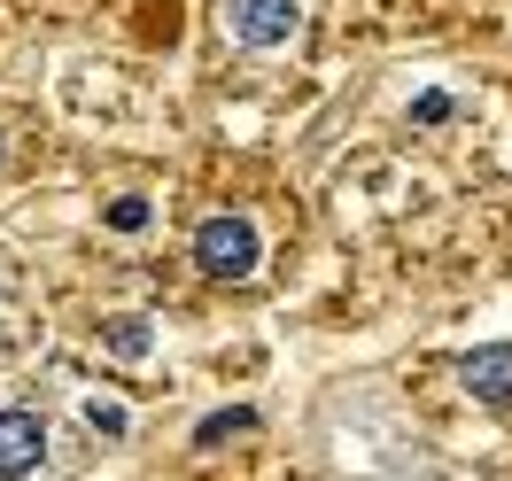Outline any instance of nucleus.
Returning a JSON list of instances; mask_svg holds the SVG:
<instances>
[{"label": "nucleus", "instance_id": "423d86ee", "mask_svg": "<svg viewBox=\"0 0 512 481\" xmlns=\"http://www.w3.org/2000/svg\"><path fill=\"white\" fill-rule=\"evenodd\" d=\"M249 427H256V412H249V404H233V412H210V419H202V427H194V443L210 450V443H225V435H249Z\"/></svg>", "mask_w": 512, "mask_h": 481}, {"label": "nucleus", "instance_id": "f03ea898", "mask_svg": "<svg viewBox=\"0 0 512 481\" xmlns=\"http://www.w3.org/2000/svg\"><path fill=\"white\" fill-rule=\"evenodd\" d=\"M225 24L241 47H288L303 32V0H225Z\"/></svg>", "mask_w": 512, "mask_h": 481}, {"label": "nucleus", "instance_id": "0eeeda50", "mask_svg": "<svg viewBox=\"0 0 512 481\" xmlns=\"http://www.w3.org/2000/svg\"><path fill=\"white\" fill-rule=\"evenodd\" d=\"M109 225H117V233H140V225H148V202H140V194H117V202H109Z\"/></svg>", "mask_w": 512, "mask_h": 481}, {"label": "nucleus", "instance_id": "7ed1b4c3", "mask_svg": "<svg viewBox=\"0 0 512 481\" xmlns=\"http://www.w3.org/2000/svg\"><path fill=\"white\" fill-rule=\"evenodd\" d=\"M39 450H47L39 412H0V481H24L39 466Z\"/></svg>", "mask_w": 512, "mask_h": 481}, {"label": "nucleus", "instance_id": "f257e3e1", "mask_svg": "<svg viewBox=\"0 0 512 481\" xmlns=\"http://www.w3.org/2000/svg\"><path fill=\"white\" fill-rule=\"evenodd\" d=\"M256 257H264V241H256L249 218H202V233H194V264H202L210 280H249Z\"/></svg>", "mask_w": 512, "mask_h": 481}, {"label": "nucleus", "instance_id": "39448f33", "mask_svg": "<svg viewBox=\"0 0 512 481\" xmlns=\"http://www.w3.org/2000/svg\"><path fill=\"white\" fill-rule=\"evenodd\" d=\"M148 342H156V334H148V319H140V311H125V319L101 326V350L125 357V365H140V357H148Z\"/></svg>", "mask_w": 512, "mask_h": 481}, {"label": "nucleus", "instance_id": "20e7f679", "mask_svg": "<svg viewBox=\"0 0 512 481\" xmlns=\"http://www.w3.org/2000/svg\"><path fill=\"white\" fill-rule=\"evenodd\" d=\"M458 381H466V396H481V404H512V342L474 350L466 365H458Z\"/></svg>", "mask_w": 512, "mask_h": 481}, {"label": "nucleus", "instance_id": "1a4fd4ad", "mask_svg": "<svg viewBox=\"0 0 512 481\" xmlns=\"http://www.w3.org/2000/svg\"><path fill=\"white\" fill-rule=\"evenodd\" d=\"M412 117H419V125H443V117H450V94H419Z\"/></svg>", "mask_w": 512, "mask_h": 481}, {"label": "nucleus", "instance_id": "6e6552de", "mask_svg": "<svg viewBox=\"0 0 512 481\" xmlns=\"http://www.w3.org/2000/svg\"><path fill=\"white\" fill-rule=\"evenodd\" d=\"M86 419H94L101 435H125V427H132V419H125V404H101V396L86 404Z\"/></svg>", "mask_w": 512, "mask_h": 481}]
</instances>
